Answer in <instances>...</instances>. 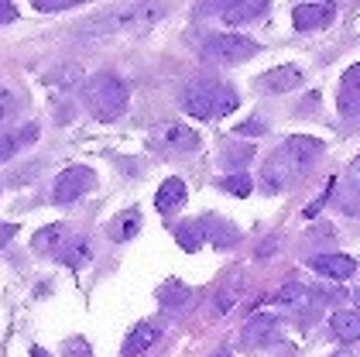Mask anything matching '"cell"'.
Returning a JSON list of instances; mask_svg holds the SVG:
<instances>
[{"mask_svg": "<svg viewBox=\"0 0 360 357\" xmlns=\"http://www.w3.org/2000/svg\"><path fill=\"white\" fill-rule=\"evenodd\" d=\"M340 196H343V199H340V210L360 217V186H350V189H343Z\"/></svg>", "mask_w": 360, "mask_h": 357, "instance_id": "obj_25", "label": "cell"}, {"mask_svg": "<svg viewBox=\"0 0 360 357\" xmlns=\"http://www.w3.org/2000/svg\"><path fill=\"white\" fill-rule=\"evenodd\" d=\"M220 186L226 192H233V196H250V175H244V172L226 175V179H220Z\"/></svg>", "mask_w": 360, "mask_h": 357, "instance_id": "obj_22", "label": "cell"}, {"mask_svg": "<svg viewBox=\"0 0 360 357\" xmlns=\"http://www.w3.org/2000/svg\"><path fill=\"white\" fill-rule=\"evenodd\" d=\"M330 330H333V337H336V340H343V344L360 340V313L357 309H340V313H333Z\"/></svg>", "mask_w": 360, "mask_h": 357, "instance_id": "obj_10", "label": "cell"}, {"mask_svg": "<svg viewBox=\"0 0 360 357\" xmlns=\"http://www.w3.org/2000/svg\"><path fill=\"white\" fill-rule=\"evenodd\" d=\"M155 340H158V327H155V323H138V327L127 333V340H124V357L144 354Z\"/></svg>", "mask_w": 360, "mask_h": 357, "instance_id": "obj_14", "label": "cell"}, {"mask_svg": "<svg viewBox=\"0 0 360 357\" xmlns=\"http://www.w3.org/2000/svg\"><path fill=\"white\" fill-rule=\"evenodd\" d=\"M83 104L96 120H117L127 110V86L113 73H96L83 82Z\"/></svg>", "mask_w": 360, "mask_h": 357, "instance_id": "obj_3", "label": "cell"}, {"mask_svg": "<svg viewBox=\"0 0 360 357\" xmlns=\"http://www.w3.org/2000/svg\"><path fill=\"white\" fill-rule=\"evenodd\" d=\"M319 151H323V141H319V137H305V134L285 137V144H281L275 155L268 158V165H264V186H268V189L292 186L305 168L312 165V158H316Z\"/></svg>", "mask_w": 360, "mask_h": 357, "instance_id": "obj_1", "label": "cell"}, {"mask_svg": "<svg viewBox=\"0 0 360 357\" xmlns=\"http://www.w3.org/2000/svg\"><path fill=\"white\" fill-rule=\"evenodd\" d=\"M350 182H354V186H360V158L350 165Z\"/></svg>", "mask_w": 360, "mask_h": 357, "instance_id": "obj_35", "label": "cell"}, {"mask_svg": "<svg viewBox=\"0 0 360 357\" xmlns=\"http://www.w3.org/2000/svg\"><path fill=\"white\" fill-rule=\"evenodd\" d=\"M62 265H69V268H79L86 265L89 258H93V251H89V241L86 237H72V241H65V247L56 254Z\"/></svg>", "mask_w": 360, "mask_h": 357, "instance_id": "obj_18", "label": "cell"}, {"mask_svg": "<svg viewBox=\"0 0 360 357\" xmlns=\"http://www.w3.org/2000/svg\"><path fill=\"white\" fill-rule=\"evenodd\" d=\"M312 268L319 275H326V278H350V275L357 272V261L350 258V254H319V258H312L309 261Z\"/></svg>", "mask_w": 360, "mask_h": 357, "instance_id": "obj_8", "label": "cell"}, {"mask_svg": "<svg viewBox=\"0 0 360 357\" xmlns=\"http://www.w3.org/2000/svg\"><path fill=\"white\" fill-rule=\"evenodd\" d=\"M343 86H360V62L347 69V76H343Z\"/></svg>", "mask_w": 360, "mask_h": 357, "instance_id": "obj_33", "label": "cell"}, {"mask_svg": "<svg viewBox=\"0 0 360 357\" xmlns=\"http://www.w3.org/2000/svg\"><path fill=\"white\" fill-rule=\"evenodd\" d=\"M14 18H18V7L0 0V25H7V21H14Z\"/></svg>", "mask_w": 360, "mask_h": 357, "instance_id": "obj_31", "label": "cell"}, {"mask_svg": "<svg viewBox=\"0 0 360 357\" xmlns=\"http://www.w3.org/2000/svg\"><path fill=\"white\" fill-rule=\"evenodd\" d=\"M240 131H244V134H254V131H261V124H254V120H250V124H244Z\"/></svg>", "mask_w": 360, "mask_h": 357, "instance_id": "obj_36", "label": "cell"}, {"mask_svg": "<svg viewBox=\"0 0 360 357\" xmlns=\"http://www.w3.org/2000/svg\"><path fill=\"white\" fill-rule=\"evenodd\" d=\"M11 113H14V96H11L7 89H0V124H4Z\"/></svg>", "mask_w": 360, "mask_h": 357, "instance_id": "obj_28", "label": "cell"}, {"mask_svg": "<svg viewBox=\"0 0 360 357\" xmlns=\"http://www.w3.org/2000/svg\"><path fill=\"white\" fill-rule=\"evenodd\" d=\"M199 223H202V234L210 237V244L220 247V251L240 241L237 227H230V223H226V220H220V217H206V220H199Z\"/></svg>", "mask_w": 360, "mask_h": 357, "instance_id": "obj_11", "label": "cell"}, {"mask_svg": "<svg viewBox=\"0 0 360 357\" xmlns=\"http://www.w3.org/2000/svg\"><path fill=\"white\" fill-rule=\"evenodd\" d=\"M18 151V137L14 134H0V162H7Z\"/></svg>", "mask_w": 360, "mask_h": 357, "instance_id": "obj_27", "label": "cell"}, {"mask_svg": "<svg viewBox=\"0 0 360 357\" xmlns=\"http://www.w3.org/2000/svg\"><path fill=\"white\" fill-rule=\"evenodd\" d=\"M155 141H158V144H165V148H172V151H193L195 144H199L195 131L182 127V124H165V127L155 134Z\"/></svg>", "mask_w": 360, "mask_h": 357, "instance_id": "obj_9", "label": "cell"}, {"mask_svg": "<svg viewBox=\"0 0 360 357\" xmlns=\"http://www.w3.org/2000/svg\"><path fill=\"white\" fill-rule=\"evenodd\" d=\"M34 7L38 11H65V7H72V0H38Z\"/></svg>", "mask_w": 360, "mask_h": 357, "instance_id": "obj_29", "label": "cell"}, {"mask_svg": "<svg viewBox=\"0 0 360 357\" xmlns=\"http://www.w3.org/2000/svg\"><path fill=\"white\" fill-rule=\"evenodd\" d=\"M240 104V96H237V89L233 86H226V82H217V80H199V82H189L186 89H182V107L195 113V117H202V120H210V117H226V113H233Z\"/></svg>", "mask_w": 360, "mask_h": 357, "instance_id": "obj_2", "label": "cell"}, {"mask_svg": "<svg viewBox=\"0 0 360 357\" xmlns=\"http://www.w3.org/2000/svg\"><path fill=\"white\" fill-rule=\"evenodd\" d=\"M295 86H302V73L295 65H278V69H268L264 76H257L261 93H288Z\"/></svg>", "mask_w": 360, "mask_h": 357, "instance_id": "obj_7", "label": "cell"}, {"mask_svg": "<svg viewBox=\"0 0 360 357\" xmlns=\"http://www.w3.org/2000/svg\"><path fill=\"white\" fill-rule=\"evenodd\" d=\"M175 241L182 244V251H199V247H202V241H206L202 223H199V220H186V223L175 230Z\"/></svg>", "mask_w": 360, "mask_h": 357, "instance_id": "obj_20", "label": "cell"}, {"mask_svg": "<svg viewBox=\"0 0 360 357\" xmlns=\"http://www.w3.org/2000/svg\"><path fill=\"white\" fill-rule=\"evenodd\" d=\"M330 357H350V354H330Z\"/></svg>", "mask_w": 360, "mask_h": 357, "instance_id": "obj_40", "label": "cell"}, {"mask_svg": "<svg viewBox=\"0 0 360 357\" xmlns=\"http://www.w3.org/2000/svg\"><path fill=\"white\" fill-rule=\"evenodd\" d=\"M264 14V4L261 0H248V4H223L220 18L226 25H248V21H257Z\"/></svg>", "mask_w": 360, "mask_h": 357, "instance_id": "obj_13", "label": "cell"}, {"mask_svg": "<svg viewBox=\"0 0 360 357\" xmlns=\"http://www.w3.org/2000/svg\"><path fill=\"white\" fill-rule=\"evenodd\" d=\"M96 186V175H93V168H86V165H72V168H62L56 179V203H76L79 196Z\"/></svg>", "mask_w": 360, "mask_h": 357, "instance_id": "obj_5", "label": "cell"}, {"mask_svg": "<svg viewBox=\"0 0 360 357\" xmlns=\"http://www.w3.org/2000/svg\"><path fill=\"white\" fill-rule=\"evenodd\" d=\"M333 14H336V7H333L330 0H323V4H299L292 11V25L299 27V31H316V27L330 25Z\"/></svg>", "mask_w": 360, "mask_h": 357, "instance_id": "obj_6", "label": "cell"}, {"mask_svg": "<svg viewBox=\"0 0 360 357\" xmlns=\"http://www.w3.org/2000/svg\"><path fill=\"white\" fill-rule=\"evenodd\" d=\"M14 234H18V223H0V251H4V244H7Z\"/></svg>", "mask_w": 360, "mask_h": 357, "instance_id": "obj_32", "label": "cell"}, {"mask_svg": "<svg viewBox=\"0 0 360 357\" xmlns=\"http://www.w3.org/2000/svg\"><path fill=\"white\" fill-rule=\"evenodd\" d=\"M250 158V144H244V148H240V162H248ZM223 162L230 165V162H237V151H233V148H230V151H226V158H223Z\"/></svg>", "mask_w": 360, "mask_h": 357, "instance_id": "obj_34", "label": "cell"}, {"mask_svg": "<svg viewBox=\"0 0 360 357\" xmlns=\"http://www.w3.org/2000/svg\"><path fill=\"white\" fill-rule=\"evenodd\" d=\"M340 110H343V113H360V86H343Z\"/></svg>", "mask_w": 360, "mask_h": 357, "instance_id": "obj_24", "label": "cell"}, {"mask_svg": "<svg viewBox=\"0 0 360 357\" xmlns=\"http://www.w3.org/2000/svg\"><path fill=\"white\" fill-rule=\"evenodd\" d=\"M213 357H230V354H226V351H223V354H213Z\"/></svg>", "mask_w": 360, "mask_h": 357, "instance_id": "obj_39", "label": "cell"}, {"mask_svg": "<svg viewBox=\"0 0 360 357\" xmlns=\"http://www.w3.org/2000/svg\"><path fill=\"white\" fill-rule=\"evenodd\" d=\"M305 299V289L299 285V282H288V285H281L275 292V302H292V306H302Z\"/></svg>", "mask_w": 360, "mask_h": 357, "instance_id": "obj_23", "label": "cell"}, {"mask_svg": "<svg viewBox=\"0 0 360 357\" xmlns=\"http://www.w3.org/2000/svg\"><path fill=\"white\" fill-rule=\"evenodd\" d=\"M158 299L165 302V309H182V306L189 302V289L179 285V282H168L165 289L158 292Z\"/></svg>", "mask_w": 360, "mask_h": 357, "instance_id": "obj_21", "label": "cell"}, {"mask_svg": "<svg viewBox=\"0 0 360 357\" xmlns=\"http://www.w3.org/2000/svg\"><path fill=\"white\" fill-rule=\"evenodd\" d=\"M65 354H69V357H93V354H89V344H86L83 337L69 340V344H65Z\"/></svg>", "mask_w": 360, "mask_h": 357, "instance_id": "obj_26", "label": "cell"}, {"mask_svg": "<svg viewBox=\"0 0 360 357\" xmlns=\"http://www.w3.org/2000/svg\"><path fill=\"white\" fill-rule=\"evenodd\" d=\"M354 302H357V306H360V289H357V292H354Z\"/></svg>", "mask_w": 360, "mask_h": 357, "instance_id": "obj_38", "label": "cell"}, {"mask_svg": "<svg viewBox=\"0 0 360 357\" xmlns=\"http://www.w3.org/2000/svg\"><path fill=\"white\" fill-rule=\"evenodd\" d=\"M138 227H141V213L138 210H127V213H120V217H113L107 223V237L117 241V244H124V241H131L138 234Z\"/></svg>", "mask_w": 360, "mask_h": 357, "instance_id": "obj_16", "label": "cell"}, {"mask_svg": "<svg viewBox=\"0 0 360 357\" xmlns=\"http://www.w3.org/2000/svg\"><path fill=\"white\" fill-rule=\"evenodd\" d=\"M65 241H69V227L65 223H49L45 230H38L34 234V251H49V254H58L62 247H65Z\"/></svg>", "mask_w": 360, "mask_h": 357, "instance_id": "obj_15", "label": "cell"}, {"mask_svg": "<svg viewBox=\"0 0 360 357\" xmlns=\"http://www.w3.org/2000/svg\"><path fill=\"white\" fill-rule=\"evenodd\" d=\"M240 292H244V282H240V278H230V282H226V285L220 289L217 302H213V316H226V313H230V309L237 306Z\"/></svg>", "mask_w": 360, "mask_h": 357, "instance_id": "obj_19", "label": "cell"}, {"mask_svg": "<svg viewBox=\"0 0 360 357\" xmlns=\"http://www.w3.org/2000/svg\"><path fill=\"white\" fill-rule=\"evenodd\" d=\"M275 330H278V320H275V316H257V320H250L248 327H244L240 347H257V344L271 340V333H275Z\"/></svg>", "mask_w": 360, "mask_h": 357, "instance_id": "obj_17", "label": "cell"}, {"mask_svg": "<svg viewBox=\"0 0 360 357\" xmlns=\"http://www.w3.org/2000/svg\"><path fill=\"white\" fill-rule=\"evenodd\" d=\"M31 357H49V354H45L41 347H31Z\"/></svg>", "mask_w": 360, "mask_h": 357, "instance_id": "obj_37", "label": "cell"}, {"mask_svg": "<svg viewBox=\"0 0 360 357\" xmlns=\"http://www.w3.org/2000/svg\"><path fill=\"white\" fill-rule=\"evenodd\" d=\"M257 52H261V45L244 38V35H213V38L202 42L206 62H248Z\"/></svg>", "mask_w": 360, "mask_h": 357, "instance_id": "obj_4", "label": "cell"}, {"mask_svg": "<svg viewBox=\"0 0 360 357\" xmlns=\"http://www.w3.org/2000/svg\"><path fill=\"white\" fill-rule=\"evenodd\" d=\"M14 137H18V148H21V144H31V141L38 137V127H34V124H28V127H21Z\"/></svg>", "mask_w": 360, "mask_h": 357, "instance_id": "obj_30", "label": "cell"}, {"mask_svg": "<svg viewBox=\"0 0 360 357\" xmlns=\"http://www.w3.org/2000/svg\"><path fill=\"white\" fill-rule=\"evenodd\" d=\"M186 203V182L182 179H165L158 192H155V206H158V213H172L175 206H182Z\"/></svg>", "mask_w": 360, "mask_h": 357, "instance_id": "obj_12", "label": "cell"}]
</instances>
